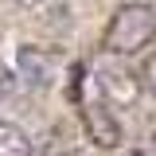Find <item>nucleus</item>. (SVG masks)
<instances>
[{"instance_id": "obj_3", "label": "nucleus", "mask_w": 156, "mask_h": 156, "mask_svg": "<svg viewBox=\"0 0 156 156\" xmlns=\"http://www.w3.org/2000/svg\"><path fill=\"white\" fill-rule=\"evenodd\" d=\"M16 66H20V78H23L27 86H35V90H47V86L55 82L58 58L51 55V51H43V47H20Z\"/></svg>"}, {"instance_id": "obj_4", "label": "nucleus", "mask_w": 156, "mask_h": 156, "mask_svg": "<svg viewBox=\"0 0 156 156\" xmlns=\"http://www.w3.org/2000/svg\"><path fill=\"white\" fill-rule=\"evenodd\" d=\"M98 90H101V98L105 101H113L117 105H133L136 94H140V78H133L129 70H121V66H98Z\"/></svg>"}, {"instance_id": "obj_7", "label": "nucleus", "mask_w": 156, "mask_h": 156, "mask_svg": "<svg viewBox=\"0 0 156 156\" xmlns=\"http://www.w3.org/2000/svg\"><path fill=\"white\" fill-rule=\"evenodd\" d=\"M140 148L156 152V117H144V125H140Z\"/></svg>"}, {"instance_id": "obj_6", "label": "nucleus", "mask_w": 156, "mask_h": 156, "mask_svg": "<svg viewBox=\"0 0 156 156\" xmlns=\"http://www.w3.org/2000/svg\"><path fill=\"white\" fill-rule=\"evenodd\" d=\"M140 90H148L156 98V55L144 58V66H140Z\"/></svg>"}, {"instance_id": "obj_9", "label": "nucleus", "mask_w": 156, "mask_h": 156, "mask_svg": "<svg viewBox=\"0 0 156 156\" xmlns=\"http://www.w3.org/2000/svg\"><path fill=\"white\" fill-rule=\"evenodd\" d=\"M20 8H27V12H31V8H39V4H43V0H16Z\"/></svg>"}, {"instance_id": "obj_2", "label": "nucleus", "mask_w": 156, "mask_h": 156, "mask_svg": "<svg viewBox=\"0 0 156 156\" xmlns=\"http://www.w3.org/2000/svg\"><path fill=\"white\" fill-rule=\"evenodd\" d=\"M82 121H86V136L94 140L98 148H117L121 144V121L113 117L109 109V101H90V105H82Z\"/></svg>"}, {"instance_id": "obj_5", "label": "nucleus", "mask_w": 156, "mask_h": 156, "mask_svg": "<svg viewBox=\"0 0 156 156\" xmlns=\"http://www.w3.org/2000/svg\"><path fill=\"white\" fill-rule=\"evenodd\" d=\"M0 156H35V140L12 121H0Z\"/></svg>"}, {"instance_id": "obj_8", "label": "nucleus", "mask_w": 156, "mask_h": 156, "mask_svg": "<svg viewBox=\"0 0 156 156\" xmlns=\"http://www.w3.org/2000/svg\"><path fill=\"white\" fill-rule=\"evenodd\" d=\"M12 90H16V78H12V70H4V66H0V98H8Z\"/></svg>"}, {"instance_id": "obj_1", "label": "nucleus", "mask_w": 156, "mask_h": 156, "mask_svg": "<svg viewBox=\"0 0 156 156\" xmlns=\"http://www.w3.org/2000/svg\"><path fill=\"white\" fill-rule=\"evenodd\" d=\"M156 39V8L152 4H121L105 31V51L109 55H136Z\"/></svg>"}]
</instances>
